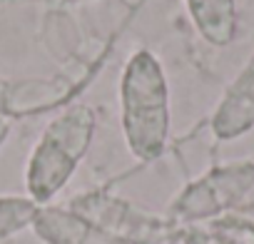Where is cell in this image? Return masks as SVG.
I'll use <instances>...</instances> for the list:
<instances>
[{"instance_id":"obj_1","label":"cell","mask_w":254,"mask_h":244,"mask_svg":"<svg viewBox=\"0 0 254 244\" xmlns=\"http://www.w3.org/2000/svg\"><path fill=\"white\" fill-rule=\"evenodd\" d=\"M122 127L132 155L150 162L162 155L170 132V105L162 65L147 50L130 58L122 75Z\"/></svg>"},{"instance_id":"obj_2","label":"cell","mask_w":254,"mask_h":244,"mask_svg":"<svg viewBox=\"0 0 254 244\" xmlns=\"http://www.w3.org/2000/svg\"><path fill=\"white\" fill-rule=\"evenodd\" d=\"M95 117L87 107H70L53 120L28 165V189L33 199L48 202L75 172L92 140Z\"/></svg>"},{"instance_id":"obj_3","label":"cell","mask_w":254,"mask_h":244,"mask_svg":"<svg viewBox=\"0 0 254 244\" xmlns=\"http://www.w3.org/2000/svg\"><path fill=\"white\" fill-rule=\"evenodd\" d=\"M254 125V62L237 77L229 87L217 117H214V132L222 140L237 137Z\"/></svg>"},{"instance_id":"obj_4","label":"cell","mask_w":254,"mask_h":244,"mask_svg":"<svg viewBox=\"0 0 254 244\" xmlns=\"http://www.w3.org/2000/svg\"><path fill=\"white\" fill-rule=\"evenodd\" d=\"M190 15L212 45H227L237 35V3L234 0H187Z\"/></svg>"},{"instance_id":"obj_5","label":"cell","mask_w":254,"mask_h":244,"mask_svg":"<svg viewBox=\"0 0 254 244\" xmlns=\"http://www.w3.org/2000/svg\"><path fill=\"white\" fill-rule=\"evenodd\" d=\"M38 232L53 244H125L122 239L65 212H45L38 217Z\"/></svg>"},{"instance_id":"obj_6","label":"cell","mask_w":254,"mask_h":244,"mask_svg":"<svg viewBox=\"0 0 254 244\" xmlns=\"http://www.w3.org/2000/svg\"><path fill=\"white\" fill-rule=\"evenodd\" d=\"M5 135H8V125H5V122H3V120H0V142H3V140H5Z\"/></svg>"}]
</instances>
